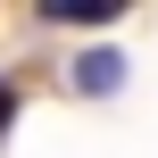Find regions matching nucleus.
Returning a JSON list of instances; mask_svg holds the SVG:
<instances>
[{
    "instance_id": "nucleus-2",
    "label": "nucleus",
    "mask_w": 158,
    "mask_h": 158,
    "mask_svg": "<svg viewBox=\"0 0 158 158\" xmlns=\"http://www.w3.org/2000/svg\"><path fill=\"white\" fill-rule=\"evenodd\" d=\"M8 117H17V92H8V83H0V133H8Z\"/></svg>"
},
{
    "instance_id": "nucleus-1",
    "label": "nucleus",
    "mask_w": 158,
    "mask_h": 158,
    "mask_svg": "<svg viewBox=\"0 0 158 158\" xmlns=\"http://www.w3.org/2000/svg\"><path fill=\"white\" fill-rule=\"evenodd\" d=\"M117 83H125V50H83L75 58V92L83 100H108Z\"/></svg>"
}]
</instances>
